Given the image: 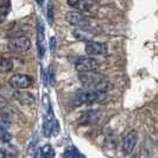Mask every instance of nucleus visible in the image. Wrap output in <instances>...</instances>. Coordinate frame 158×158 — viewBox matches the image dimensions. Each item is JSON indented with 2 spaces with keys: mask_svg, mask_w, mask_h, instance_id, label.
Masks as SVG:
<instances>
[{
  "mask_svg": "<svg viewBox=\"0 0 158 158\" xmlns=\"http://www.w3.org/2000/svg\"><path fill=\"white\" fill-rule=\"evenodd\" d=\"M30 47H31V42L26 36H19L8 40V49L16 54L25 52L30 49Z\"/></svg>",
  "mask_w": 158,
  "mask_h": 158,
  "instance_id": "nucleus-1",
  "label": "nucleus"
},
{
  "mask_svg": "<svg viewBox=\"0 0 158 158\" xmlns=\"http://www.w3.org/2000/svg\"><path fill=\"white\" fill-rule=\"evenodd\" d=\"M100 68V62L94 57H83L76 61L75 69L80 73H88V71H95Z\"/></svg>",
  "mask_w": 158,
  "mask_h": 158,
  "instance_id": "nucleus-2",
  "label": "nucleus"
},
{
  "mask_svg": "<svg viewBox=\"0 0 158 158\" xmlns=\"http://www.w3.org/2000/svg\"><path fill=\"white\" fill-rule=\"evenodd\" d=\"M32 82L33 80L31 76L23 75V74H16L8 80L10 86L13 89H27L32 86Z\"/></svg>",
  "mask_w": 158,
  "mask_h": 158,
  "instance_id": "nucleus-3",
  "label": "nucleus"
},
{
  "mask_svg": "<svg viewBox=\"0 0 158 158\" xmlns=\"http://www.w3.org/2000/svg\"><path fill=\"white\" fill-rule=\"evenodd\" d=\"M105 93H100L96 90H82L77 92L76 99L81 103H94L96 101H101L105 98Z\"/></svg>",
  "mask_w": 158,
  "mask_h": 158,
  "instance_id": "nucleus-4",
  "label": "nucleus"
},
{
  "mask_svg": "<svg viewBox=\"0 0 158 158\" xmlns=\"http://www.w3.org/2000/svg\"><path fill=\"white\" fill-rule=\"evenodd\" d=\"M65 19L67 22L74 26H77V27H81V29H86L90 25V22L87 17L80 12H68L67 16H65Z\"/></svg>",
  "mask_w": 158,
  "mask_h": 158,
  "instance_id": "nucleus-5",
  "label": "nucleus"
},
{
  "mask_svg": "<svg viewBox=\"0 0 158 158\" xmlns=\"http://www.w3.org/2000/svg\"><path fill=\"white\" fill-rule=\"evenodd\" d=\"M67 2L69 6L82 12H95L98 10V4L94 0H67Z\"/></svg>",
  "mask_w": 158,
  "mask_h": 158,
  "instance_id": "nucleus-6",
  "label": "nucleus"
},
{
  "mask_svg": "<svg viewBox=\"0 0 158 158\" xmlns=\"http://www.w3.org/2000/svg\"><path fill=\"white\" fill-rule=\"evenodd\" d=\"M137 140H138V133H137V131L135 130H131L124 137V139H123V152H124V155L130 156L132 153L135 144H137Z\"/></svg>",
  "mask_w": 158,
  "mask_h": 158,
  "instance_id": "nucleus-7",
  "label": "nucleus"
},
{
  "mask_svg": "<svg viewBox=\"0 0 158 158\" xmlns=\"http://www.w3.org/2000/svg\"><path fill=\"white\" fill-rule=\"evenodd\" d=\"M107 51H108V47H107L106 43H99V42L89 40L86 44V52L89 56L106 55Z\"/></svg>",
  "mask_w": 158,
  "mask_h": 158,
  "instance_id": "nucleus-8",
  "label": "nucleus"
},
{
  "mask_svg": "<svg viewBox=\"0 0 158 158\" xmlns=\"http://www.w3.org/2000/svg\"><path fill=\"white\" fill-rule=\"evenodd\" d=\"M44 26L40 20H38L37 24V47H38V54H40V58L44 57L45 54V48H44Z\"/></svg>",
  "mask_w": 158,
  "mask_h": 158,
  "instance_id": "nucleus-9",
  "label": "nucleus"
},
{
  "mask_svg": "<svg viewBox=\"0 0 158 158\" xmlns=\"http://www.w3.org/2000/svg\"><path fill=\"white\" fill-rule=\"evenodd\" d=\"M54 121H55V118L52 115V113H49L44 117V121H43V133L45 137H49L51 135V128H52V125H54Z\"/></svg>",
  "mask_w": 158,
  "mask_h": 158,
  "instance_id": "nucleus-10",
  "label": "nucleus"
},
{
  "mask_svg": "<svg viewBox=\"0 0 158 158\" xmlns=\"http://www.w3.org/2000/svg\"><path fill=\"white\" fill-rule=\"evenodd\" d=\"M112 88H113L112 82H110V81H105V80H100V81L94 86V90L100 92V93H106V92L111 90Z\"/></svg>",
  "mask_w": 158,
  "mask_h": 158,
  "instance_id": "nucleus-11",
  "label": "nucleus"
},
{
  "mask_svg": "<svg viewBox=\"0 0 158 158\" xmlns=\"http://www.w3.org/2000/svg\"><path fill=\"white\" fill-rule=\"evenodd\" d=\"M10 10H11V2H10V0H2V2L0 5V23L6 19Z\"/></svg>",
  "mask_w": 158,
  "mask_h": 158,
  "instance_id": "nucleus-12",
  "label": "nucleus"
},
{
  "mask_svg": "<svg viewBox=\"0 0 158 158\" xmlns=\"http://www.w3.org/2000/svg\"><path fill=\"white\" fill-rule=\"evenodd\" d=\"M13 68V62L6 58V57H0V73H7L11 71Z\"/></svg>",
  "mask_w": 158,
  "mask_h": 158,
  "instance_id": "nucleus-13",
  "label": "nucleus"
},
{
  "mask_svg": "<svg viewBox=\"0 0 158 158\" xmlns=\"http://www.w3.org/2000/svg\"><path fill=\"white\" fill-rule=\"evenodd\" d=\"M40 155L42 156V158H54L55 157V150L52 149V146L50 144H47L40 149Z\"/></svg>",
  "mask_w": 158,
  "mask_h": 158,
  "instance_id": "nucleus-14",
  "label": "nucleus"
},
{
  "mask_svg": "<svg viewBox=\"0 0 158 158\" xmlns=\"http://www.w3.org/2000/svg\"><path fill=\"white\" fill-rule=\"evenodd\" d=\"M81 153L80 151L75 148V146H68L63 153V158H81Z\"/></svg>",
  "mask_w": 158,
  "mask_h": 158,
  "instance_id": "nucleus-15",
  "label": "nucleus"
},
{
  "mask_svg": "<svg viewBox=\"0 0 158 158\" xmlns=\"http://www.w3.org/2000/svg\"><path fill=\"white\" fill-rule=\"evenodd\" d=\"M98 118V112L96 111H88L87 113H85L81 118V123L86 124V123H92L93 120Z\"/></svg>",
  "mask_w": 158,
  "mask_h": 158,
  "instance_id": "nucleus-16",
  "label": "nucleus"
},
{
  "mask_svg": "<svg viewBox=\"0 0 158 158\" xmlns=\"http://www.w3.org/2000/svg\"><path fill=\"white\" fill-rule=\"evenodd\" d=\"M47 17H48V22H49V24L54 23V4H52V1H51V0L48 2Z\"/></svg>",
  "mask_w": 158,
  "mask_h": 158,
  "instance_id": "nucleus-17",
  "label": "nucleus"
},
{
  "mask_svg": "<svg viewBox=\"0 0 158 158\" xmlns=\"http://www.w3.org/2000/svg\"><path fill=\"white\" fill-rule=\"evenodd\" d=\"M11 135L7 132V130L5 128L4 126H1L0 125V140H2V142H10L11 140Z\"/></svg>",
  "mask_w": 158,
  "mask_h": 158,
  "instance_id": "nucleus-18",
  "label": "nucleus"
},
{
  "mask_svg": "<svg viewBox=\"0 0 158 158\" xmlns=\"http://www.w3.org/2000/svg\"><path fill=\"white\" fill-rule=\"evenodd\" d=\"M42 101H43V107H44V111L47 112V114L49 113H52V110H51V103H50V99H49V95H44L43 96V99H42Z\"/></svg>",
  "mask_w": 158,
  "mask_h": 158,
  "instance_id": "nucleus-19",
  "label": "nucleus"
},
{
  "mask_svg": "<svg viewBox=\"0 0 158 158\" xmlns=\"http://www.w3.org/2000/svg\"><path fill=\"white\" fill-rule=\"evenodd\" d=\"M48 80H49V82L51 83V85H54V82H55V74H54V68H52V65H50L49 67V70H48Z\"/></svg>",
  "mask_w": 158,
  "mask_h": 158,
  "instance_id": "nucleus-20",
  "label": "nucleus"
},
{
  "mask_svg": "<svg viewBox=\"0 0 158 158\" xmlns=\"http://www.w3.org/2000/svg\"><path fill=\"white\" fill-rule=\"evenodd\" d=\"M56 49V38L55 37H51L50 38V50H51V52H54Z\"/></svg>",
  "mask_w": 158,
  "mask_h": 158,
  "instance_id": "nucleus-21",
  "label": "nucleus"
},
{
  "mask_svg": "<svg viewBox=\"0 0 158 158\" xmlns=\"http://www.w3.org/2000/svg\"><path fill=\"white\" fill-rule=\"evenodd\" d=\"M7 124H8L7 118H6L5 115L0 114V125H1V126H5V125H7Z\"/></svg>",
  "mask_w": 158,
  "mask_h": 158,
  "instance_id": "nucleus-22",
  "label": "nucleus"
},
{
  "mask_svg": "<svg viewBox=\"0 0 158 158\" xmlns=\"http://www.w3.org/2000/svg\"><path fill=\"white\" fill-rule=\"evenodd\" d=\"M42 77H43V85H44V86H48V83H49V80H48V74H47V71H45V70H43Z\"/></svg>",
  "mask_w": 158,
  "mask_h": 158,
  "instance_id": "nucleus-23",
  "label": "nucleus"
},
{
  "mask_svg": "<svg viewBox=\"0 0 158 158\" xmlns=\"http://www.w3.org/2000/svg\"><path fill=\"white\" fill-rule=\"evenodd\" d=\"M0 158H7V156H6V153L4 152V151L0 149Z\"/></svg>",
  "mask_w": 158,
  "mask_h": 158,
  "instance_id": "nucleus-24",
  "label": "nucleus"
},
{
  "mask_svg": "<svg viewBox=\"0 0 158 158\" xmlns=\"http://www.w3.org/2000/svg\"><path fill=\"white\" fill-rule=\"evenodd\" d=\"M36 1H37V2H38V4H40V5H42V4H43V1H44V0H36Z\"/></svg>",
  "mask_w": 158,
  "mask_h": 158,
  "instance_id": "nucleus-25",
  "label": "nucleus"
}]
</instances>
